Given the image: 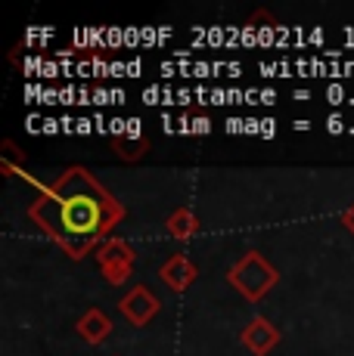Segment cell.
I'll return each instance as SVG.
<instances>
[{
	"instance_id": "cell-8",
	"label": "cell",
	"mask_w": 354,
	"mask_h": 356,
	"mask_svg": "<svg viewBox=\"0 0 354 356\" xmlns=\"http://www.w3.org/2000/svg\"><path fill=\"white\" fill-rule=\"evenodd\" d=\"M165 229L171 238H177V242H190V238L199 232V220H196V214L190 208H177L174 214H168Z\"/></svg>"
},
{
	"instance_id": "cell-12",
	"label": "cell",
	"mask_w": 354,
	"mask_h": 356,
	"mask_svg": "<svg viewBox=\"0 0 354 356\" xmlns=\"http://www.w3.org/2000/svg\"><path fill=\"white\" fill-rule=\"evenodd\" d=\"M330 130H332V134H339V130H342V121L332 118V121H330Z\"/></svg>"
},
{
	"instance_id": "cell-11",
	"label": "cell",
	"mask_w": 354,
	"mask_h": 356,
	"mask_svg": "<svg viewBox=\"0 0 354 356\" xmlns=\"http://www.w3.org/2000/svg\"><path fill=\"white\" fill-rule=\"evenodd\" d=\"M342 223H345V229H348L351 236H354V204H351V208L342 214Z\"/></svg>"
},
{
	"instance_id": "cell-7",
	"label": "cell",
	"mask_w": 354,
	"mask_h": 356,
	"mask_svg": "<svg viewBox=\"0 0 354 356\" xmlns=\"http://www.w3.org/2000/svg\"><path fill=\"white\" fill-rule=\"evenodd\" d=\"M97 260H100V270H109V266H134L137 260V251L125 242V238H106L103 245L97 248Z\"/></svg>"
},
{
	"instance_id": "cell-3",
	"label": "cell",
	"mask_w": 354,
	"mask_h": 356,
	"mask_svg": "<svg viewBox=\"0 0 354 356\" xmlns=\"http://www.w3.org/2000/svg\"><path fill=\"white\" fill-rule=\"evenodd\" d=\"M159 310H162V300L155 298V291H149L146 285H134V289L118 300V313L137 328L153 323V319L159 316Z\"/></svg>"
},
{
	"instance_id": "cell-4",
	"label": "cell",
	"mask_w": 354,
	"mask_h": 356,
	"mask_svg": "<svg viewBox=\"0 0 354 356\" xmlns=\"http://www.w3.org/2000/svg\"><path fill=\"white\" fill-rule=\"evenodd\" d=\"M240 341H243V347L252 350L255 356H268L277 344H280V328L270 323L268 316H252L249 325L243 328Z\"/></svg>"
},
{
	"instance_id": "cell-1",
	"label": "cell",
	"mask_w": 354,
	"mask_h": 356,
	"mask_svg": "<svg viewBox=\"0 0 354 356\" xmlns=\"http://www.w3.org/2000/svg\"><path fill=\"white\" fill-rule=\"evenodd\" d=\"M29 217L44 236H50V242L81 260L91 248L112 238L125 208L91 170L75 164L29 204Z\"/></svg>"
},
{
	"instance_id": "cell-6",
	"label": "cell",
	"mask_w": 354,
	"mask_h": 356,
	"mask_svg": "<svg viewBox=\"0 0 354 356\" xmlns=\"http://www.w3.org/2000/svg\"><path fill=\"white\" fill-rule=\"evenodd\" d=\"M75 332H78V338L87 341V344H103L109 334H112V319H109L100 307H91V310L81 313V319L75 323Z\"/></svg>"
},
{
	"instance_id": "cell-2",
	"label": "cell",
	"mask_w": 354,
	"mask_h": 356,
	"mask_svg": "<svg viewBox=\"0 0 354 356\" xmlns=\"http://www.w3.org/2000/svg\"><path fill=\"white\" fill-rule=\"evenodd\" d=\"M227 282L233 285V289L240 291L246 300L258 304L264 294H268L277 282H280V273H277L274 264H268V260H264L261 251L252 248V251H246V254H243L227 270Z\"/></svg>"
},
{
	"instance_id": "cell-9",
	"label": "cell",
	"mask_w": 354,
	"mask_h": 356,
	"mask_svg": "<svg viewBox=\"0 0 354 356\" xmlns=\"http://www.w3.org/2000/svg\"><path fill=\"white\" fill-rule=\"evenodd\" d=\"M112 146H115V155H118L121 161H140L143 155L149 152V143H146V140H134V143H128V140H125V143L115 140Z\"/></svg>"
},
{
	"instance_id": "cell-10",
	"label": "cell",
	"mask_w": 354,
	"mask_h": 356,
	"mask_svg": "<svg viewBox=\"0 0 354 356\" xmlns=\"http://www.w3.org/2000/svg\"><path fill=\"white\" fill-rule=\"evenodd\" d=\"M131 273H134V266H109V270H103V276L109 285H125L131 279Z\"/></svg>"
},
{
	"instance_id": "cell-5",
	"label": "cell",
	"mask_w": 354,
	"mask_h": 356,
	"mask_svg": "<svg viewBox=\"0 0 354 356\" xmlns=\"http://www.w3.org/2000/svg\"><path fill=\"white\" fill-rule=\"evenodd\" d=\"M196 276H199V270H196V264L190 260L187 254H174V257H168L165 264H162V270H159V279L168 285L174 294H183L190 289V285L196 282Z\"/></svg>"
}]
</instances>
